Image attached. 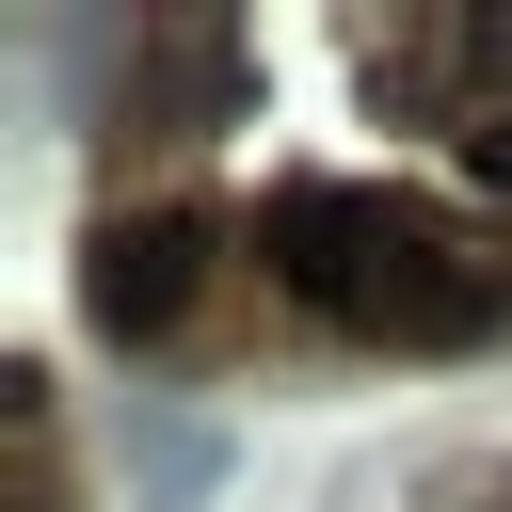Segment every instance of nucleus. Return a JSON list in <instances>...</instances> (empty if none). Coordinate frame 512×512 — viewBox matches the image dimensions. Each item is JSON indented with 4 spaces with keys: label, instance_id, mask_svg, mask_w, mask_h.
I'll return each instance as SVG.
<instances>
[{
    "label": "nucleus",
    "instance_id": "423d86ee",
    "mask_svg": "<svg viewBox=\"0 0 512 512\" xmlns=\"http://www.w3.org/2000/svg\"><path fill=\"white\" fill-rule=\"evenodd\" d=\"M464 176H480V192L512 208V112H480V128H464Z\"/></svg>",
    "mask_w": 512,
    "mask_h": 512
},
{
    "label": "nucleus",
    "instance_id": "f257e3e1",
    "mask_svg": "<svg viewBox=\"0 0 512 512\" xmlns=\"http://www.w3.org/2000/svg\"><path fill=\"white\" fill-rule=\"evenodd\" d=\"M256 240H272V272L304 288V304H336V320H368V336H400V352H480V336H512V256H480L448 208H416V192H352V176H288L272 208H256Z\"/></svg>",
    "mask_w": 512,
    "mask_h": 512
},
{
    "label": "nucleus",
    "instance_id": "f03ea898",
    "mask_svg": "<svg viewBox=\"0 0 512 512\" xmlns=\"http://www.w3.org/2000/svg\"><path fill=\"white\" fill-rule=\"evenodd\" d=\"M192 288H208V224H192V208H128V224L80 240V304H96L112 336H176Z\"/></svg>",
    "mask_w": 512,
    "mask_h": 512
},
{
    "label": "nucleus",
    "instance_id": "20e7f679",
    "mask_svg": "<svg viewBox=\"0 0 512 512\" xmlns=\"http://www.w3.org/2000/svg\"><path fill=\"white\" fill-rule=\"evenodd\" d=\"M144 96H160L176 128H224V112H240V32H224V16H160V32H144Z\"/></svg>",
    "mask_w": 512,
    "mask_h": 512
},
{
    "label": "nucleus",
    "instance_id": "7ed1b4c3",
    "mask_svg": "<svg viewBox=\"0 0 512 512\" xmlns=\"http://www.w3.org/2000/svg\"><path fill=\"white\" fill-rule=\"evenodd\" d=\"M368 96L384 112H512V16H432V32H368Z\"/></svg>",
    "mask_w": 512,
    "mask_h": 512
},
{
    "label": "nucleus",
    "instance_id": "39448f33",
    "mask_svg": "<svg viewBox=\"0 0 512 512\" xmlns=\"http://www.w3.org/2000/svg\"><path fill=\"white\" fill-rule=\"evenodd\" d=\"M208 480H224V432L208 416H144V512H208Z\"/></svg>",
    "mask_w": 512,
    "mask_h": 512
}]
</instances>
